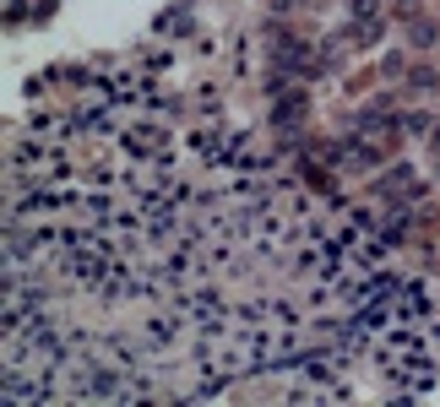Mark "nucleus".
<instances>
[{"label": "nucleus", "mask_w": 440, "mask_h": 407, "mask_svg": "<svg viewBox=\"0 0 440 407\" xmlns=\"http://www.w3.org/2000/svg\"><path fill=\"white\" fill-rule=\"evenodd\" d=\"M430 310L375 234L147 71L38 109L11 153L6 397L348 402L430 386Z\"/></svg>", "instance_id": "1"}]
</instances>
